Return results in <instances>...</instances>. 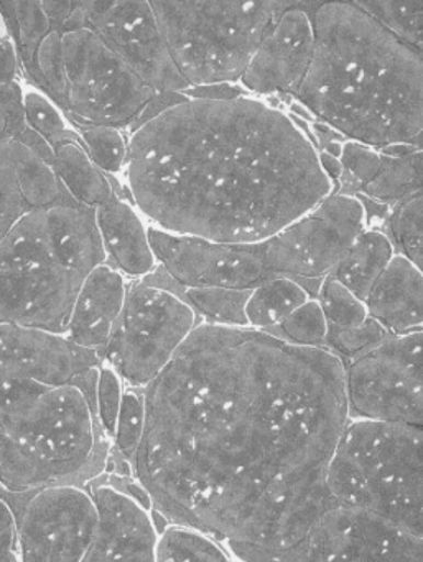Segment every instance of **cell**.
<instances>
[{
	"label": "cell",
	"mask_w": 423,
	"mask_h": 562,
	"mask_svg": "<svg viewBox=\"0 0 423 562\" xmlns=\"http://www.w3.org/2000/svg\"><path fill=\"white\" fill-rule=\"evenodd\" d=\"M144 403L133 467L160 515L245 562H307L350 423L336 355L199 322Z\"/></svg>",
	"instance_id": "6da1fadb"
},
{
	"label": "cell",
	"mask_w": 423,
	"mask_h": 562,
	"mask_svg": "<svg viewBox=\"0 0 423 562\" xmlns=\"http://www.w3.org/2000/svg\"><path fill=\"white\" fill-rule=\"evenodd\" d=\"M127 139V196L173 235L261 245L336 193L297 117L251 94L186 98Z\"/></svg>",
	"instance_id": "7a4b0ae2"
},
{
	"label": "cell",
	"mask_w": 423,
	"mask_h": 562,
	"mask_svg": "<svg viewBox=\"0 0 423 562\" xmlns=\"http://www.w3.org/2000/svg\"><path fill=\"white\" fill-rule=\"evenodd\" d=\"M313 58L295 100L343 139L422 147V52L354 2L311 4Z\"/></svg>",
	"instance_id": "3957f363"
},
{
	"label": "cell",
	"mask_w": 423,
	"mask_h": 562,
	"mask_svg": "<svg viewBox=\"0 0 423 562\" xmlns=\"http://www.w3.org/2000/svg\"><path fill=\"white\" fill-rule=\"evenodd\" d=\"M111 442L75 384L0 381V492L93 483L110 465Z\"/></svg>",
	"instance_id": "277c9868"
},
{
	"label": "cell",
	"mask_w": 423,
	"mask_h": 562,
	"mask_svg": "<svg viewBox=\"0 0 423 562\" xmlns=\"http://www.w3.org/2000/svg\"><path fill=\"white\" fill-rule=\"evenodd\" d=\"M104 262L94 210H32L0 239V322L65 335L81 284Z\"/></svg>",
	"instance_id": "5b68a950"
},
{
	"label": "cell",
	"mask_w": 423,
	"mask_h": 562,
	"mask_svg": "<svg viewBox=\"0 0 423 562\" xmlns=\"http://www.w3.org/2000/svg\"><path fill=\"white\" fill-rule=\"evenodd\" d=\"M327 490L331 505L369 509L422 536V427L350 419Z\"/></svg>",
	"instance_id": "8992f818"
},
{
	"label": "cell",
	"mask_w": 423,
	"mask_h": 562,
	"mask_svg": "<svg viewBox=\"0 0 423 562\" xmlns=\"http://www.w3.org/2000/svg\"><path fill=\"white\" fill-rule=\"evenodd\" d=\"M291 2H150L190 88L236 85L274 19Z\"/></svg>",
	"instance_id": "52a82bcc"
},
{
	"label": "cell",
	"mask_w": 423,
	"mask_h": 562,
	"mask_svg": "<svg viewBox=\"0 0 423 562\" xmlns=\"http://www.w3.org/2000/svg\"><path fill=\"white\" fill-rule=\"evenodd\" d=\"M54 27V25H52ZM67 80L65 116L73 124L127 131L157 97L88 25H60Z\"/></svg>",
	"instance_id": "ba28073f"
},
{
	"label": "cell",
	"mask_w": 423,
	"mask_h": 562,
	"mask_svg": "<svg viewBox=\"0 0 423 562\" xmlns=\"http://www.w3.org/2000/svg\"><path fill=\"white\" fill-rule=\"evenodd\" d=\"M199 322L179 292L130 282L103 361L124 384L146 390L169 367Z\"/></svg>",
	"instance_id": "9c48e42d"
},
{
	"label": "cell",
	"mask_w": 423,
	"mask_h": 562,
	"mask_svg": "<svg viewBox=\"0 0 423 562\" xmlns=\"http://www.w3.org/2000/svg\"><path fill=\"white\" fill-rule=\"evenodd\" d=\"M369 226L367 205L356 195L333 193L311 212L258 246L268 276L301 282L317 297L351 243Z\"/></svg>",
	"instance_id": "30bf717a"
},
{
	"label": "cell",
	"mask_w": 423,
	"mask_h": 562,
	"mask_svg": "<svg viewBox=\"0 0 423 562\" xmlns=\"http://www.w3.org/2000/svg\"><path fill=\"white\" fill-rule=\"evenodd\" d=\"M344 387L350 419L422 427V331L392 335L344 363Z\"/></svg>",
	"instance_id": "8fae6325"
},
{
	"label": "cell",
	"mask_w": 423,
	"mask_h": 562,
	"mask_svg": "<svg viewBox=\"0 0 423 562\" xmlns=\"http://www.w3.org/2000/svg\"><path fill=\"white\" fill-rule=\"evenodd\" d=\"M0 496L14 513L19 561H84L98 525L96 505L87 486L0 492Z\"/></svg>",
	"instance_id": "7c38bea8"
},
{
	"label": "cell",
	"mask_w": 423,
	"mask_h": 562,
	"mask_svg": "<svg viewBox=\"0 0 423 562\" xmlns=\"http://www.w3.org/2000/svg\"><path fill=\"white\" fill-rule=\"evenodd\" d=\"M55 25H88L156 93L190 88L173 64L150 2H71Z\"/></svg>",
	"instance_id": "4fadbf2b"
},
{
	"label": "cell",
	"mask_w": 423,
	"mask_h": 562,
	"mask_svg": "<svg viewBox=\"0 0 423 562\" xmlns=\"http://www.w3.org/2000/svg\"><path fill=\"white\" fill-rule=\"evenodd\" d=\"M305 561L423 562V541L369 509L333 505L311 526Z\"/></svg>",
	"instance_id": "5bb4252c"
},
{
	"label": "cell",
	"mask_w": 423,
	"mask_h": 562,
	"mask_svg": "<svg viewBox=\"0 0 423 562\" xmlns=\"http://www.w3.org/2000/svg\"><path fill=\"white\" fill-rule=\"evenodd\" d=\"M160 268L185 291L198 288L254 289L271 278L255 245H225L173 235L149 225Z\"/></svg>",
	"instance_id": "9a60e30c"
},
{
	"label": "cell",
	"mask_w": 423,
	"mask_h": 562,
	"mask_svg": "<svg viewBox=\"0 0 423 562\" xmlns=\"http://www.w3.org/2000/svg\"><path fill=\"white\" fill-rule=\"evenodd\" d=\"M311 4L291 2L265 31L239 85L254 98H295L313 58Z\"/></svg>",
	"instance_id": "2e32d148"
},
{
	"label": "cell",
	"mask_w": 423,
	"mask_h": 562,
	"mask_svg": "<svg viewBox=\"0 0 423 562\" xmlns=\"http://www.w3.org/2000/svg\"><path fill=\"white\" fill-rule=\"evenodd\" d=\"M101 364L100 353L78 347L65 335L0 322V381L67 386Z\"/></svg>",
	"instance_id": "e0dca14e"
},
{
	"label": "cell",
	"mask_w": 423,
	"mask_h": 562,
	"mask_svg": "<svg viewBox=\"0 0 423 562\" xmlns=\"http://www.w3.org/2000/svg\"><path fill=\"white\" fill-rule=\"evenodd\" d=\"M90 493L98 525L83 562H157L159 535L149 509L110 482L94 480Z\"/></svg>",
	"instance_id": "ac0fdd59"
},
{
	"label": "cell",
	"mask_w": 423,
	"mask_h": 562,
	"mask_svg": "<svg viewBox=\"0 0 423 562\" xmlns=\"http://www.w3.org/2000/svg\"><path fill=\"white\" fill-rule=\"evenodd\" d=\"M75 203L54 170L19 143L0 108V239L35 209Z\"/></svg>",
	"instance_id": "d6986e66"
},
{
	"label": "cell",
	"mask_w": 423,
	"mask_h": 562,
	"mask_svg": "<svg viewBox=\"0 0 423 562\" xmlns=\"http://www.w3.org/2000/svg\"><path fill=\"white\" fill-rule=\"evenodd\" d=\"M129 284L110 262L94 268L75 297L65 337L103 357L126 304Z\"/></svg>",
	"instance_id": "ffe728a7"
},
{
	"label": "cell",
	"mask_w": 423,
	"mask_h": 562,
	"mask_svg": "<svg viewBox=\"0 0 423 562\" xmlns=\"http://www.w3.org/2000/svg\"><path fill=\"white\" fill-rule=\"evenodd\" d=\"M107 262L129 282L142 281L159 269L149 238V223L129 196L114 193L94 210Z\"/></svg>",
	"instance_id": "44dd1931"
},
{
	"label": "cell",
	"mask_w": 423,
	"mask_h": 562,
	"mask_svg": "<svg viewBox=\"0 0 423 562\" xmlns=\"http://www.w3.org/2000/svg\"><path fill=\"white\" fill-rule=\"evenodd\" d=\"M364 302L369 317L393 337L422 331V269L396 252Z\"/></svg>",
	"instance_id": "7402d4cb"
},
{
	"label": "cell",
	"mask_w": 423,
	"mask_h": 562,
	"mask_svg": "<svg viewBox=\"0 0 423 562\" xmlns=\"http://www.w3.org/2000/svg\"><path fill=\"white\" fill-rule=\"evenodd\" d=\"M396 252V246L386 232L367 226L354 238L330 276L361 301H366Z\"/></svg>",
	"instance_id": "603a6c76"
},
{
	"label": "cell",
	"mask_w": 423,
	"mask_h": 562,
	"mask_svg": "<svg viewBox=\"0 0 423 562\" xmlns=\"http://www.w3.org/2000/svg\"><path fill=\"white\" fill-rule=\"evenodd\" d=\"M52 150H54L52 170L78 205L96 210L116 193L113 180L94 166L80 137L55 144Z\"/></svg>",
	"instance_id": "cb8c5ba5"
},
{
	"label": "cell",
	"mask_w": 423,
	"mask_h": 562,
	"mask_svg": "<svg viewBox=\"0 0 423 562\" xmlns=\"http://www.w3.org/2000/svg\"><path fill=\"white\" fill-rule=\"evenodd\" d=\"M422 192V149L403 154H380L376 176L357 192L363 202L392 210L409 196Z\"/></svg>",
	"instance_id": "d4e9b609"
},
{
	"label": "cell",
	"mask_w": 423,
	"mask_h": 562,
	"mask_svg": "<svg viewBox=\"0 0 423 562\" xmlns=\"http://www.w3.org/2000/svg\"><path fill=\"white\" fill-rule=\"evenodd\" d=\"M311 295L301 282L285 276H272L251 291L245 305L248 325L255 330L272 331Z\"/></svg>",
	"instance_id": "484cf974"
},
{
	"label": "cell",
	"mask_w": 423,
	"mask_h": 562,
	"mask_svg": "<svg viewBox=\"0 0 423 562\" xmlns=\"http://www.w3.org/2000/svg\"><path fill=\"white\" fill-rule=\"evenodd\" d=\"M252 289H185L183 299L199 321L221 327H249L245 305Z\"/></svg>",
	"instance_id": "4316f807"
},
{
	"label": "cell",
	"mask_w": 423,
	"mask_h": 562,
	"mask_svg": "<svg viewBox=\"0 0 423 562\" xmlns=\"http://www.w3.org/2000/svg\"><path fill=\"white\" fill-rule=\"evenodd\" d=\"M354 4L393 37L422 52L423 8L420 2L370 0V2H354Z\"/></svg>",
	"instance_id": "83f0119b"
},
{
	"label": "cell",
	"mask_w": 423,
	"mask_h": 562,
	"mask_svg": "<svg viewBox=\"0 0 423 562\" xmlns=\"http://www.w3.org/2000/svg\"><path fill=\"white\" fill-rule=\"evenodd\" d=\"M81 144L94 166L107 177H117L124 172L129 154L127 133L113 126H84L75 124Z\"/></svg>",
	"instance_id": "f1b7e54d"
},
{
	"label": "cell",
	"mask_w": 423,
	"mask_h": 562,
	"mask_svg": "<svg viewBox=\"0 0 423 562\" xmlns=\"http://www.w3.org/2000/svg\"><path fill=\"white\" fill-rule=\"evenodd\" d=\"M157 562H231V559L213 538L175 525L159 539Z\"/></svg>",
	"instance_id": "f546056e"
},
{
	"label": "cell",
	"mask_w": 423,
	"mask_h": 562,
	"mask_svg": "<svg viewBox=\"0 0 423 562\" xmlns=\"http://www.w3.org/2000/svg\"><path fill=\"white\" fill-rule=\"evenodd\" d=\"M389 228L396 251L422 269V192L390 210Z\"/></svg>",
	"instance_id": "4dcf8cb0"
},
{
	"label": "cell",
	"mask_w": 423,
	"mask_h": 562,
	"mask_svg": "<svg viewBox=\"0 0 423 562\" xmlns=\"http://www.w3.org/2000/svg\"><path fill=\"white\" fill-rule=\"evenodd\" d=\"M24 114L27 126L50 147L80 137L64 111L41 91L24 93Z\"/></svg>",
	"instance_id": "1f68e13d"
},
{
	"label": "cell",
	"mask_w": 423,
	"mask_h": 562,
	"mask_svg": "<svg viewBox=\"0 0 423 562\" xmlns=\"http://www.w3.org/2000/svg\"><path fill=\"white\" fill-rule=\"evenodd\" d=\"M328 328L330 325L321 311V305L317 299L311 297L294 314L288 315L272 334L298 347L327 348Z\"/></svg>",
	"instance_id": "d6a6232c"
},
{
	"label": "cell",
	"mask_w": 423,
	"mask_h": 562,
	"mask_svg": "<svg viewBox=\"0 0 423 562\" xmlns=\"http://www.w3.org/2000/svg\"><path fill=\"white\" fill-rule=\"evenodd\" d=\"M315 299L321 305L330 327H353L369 318L366 302L361 301L331 276L321 281Z\"/></svg>",
	"instance_id": "836d02e7"
},
{
	"label": "cell",
	"mask_w": 423,
	"mask_h": 562,
	"mask_svg": "<svg viewBox=\"0 0 423 562\" xmlns=\"http://www.w3.org/2000/svg\"><path fill=\"white\" fill-rule=\"evenodd\" d=\"M389 337L392 335L369 317L363 324L353 327L328 328L327 350L336 355L343 363H347L359 355L373 350Z\"/></svg>",
	"instance_id": "e575fe53"
},
{
	"label": "cell",
	"mask_w": 423,
	"mask_h": 562,
	"mask_svg": "<svg viewBox=\"0 0 423 562\" xmlns=\"http://www.w3.org/2000/svg\"><path fill=\"white\" fill-rule=\"evenodd\" d=\"M340 162L343 176L338 182L336 192L357 195V192L376 176L380 166V153L366 144L344 139L341 143Z\"/></svg>",
	"instance_id": "d590c367"
},
{
	"label": "cell",
	"mask_w": 423,
	"mask_h": 562,
	"mask_svg": "<svg viewBox=\"0 0 423 562\" xmlns=\"http://www.w3.org/2000/svg\"><path fill=\"white\" fill-rule=\"evenodd\" d=\"M146 426V403H144V390L127 387L124 390L123 403H121L119 417H117L116 432L113 442H116L121 459L134 462Z\"/></svg>",
	"instance_id": "8d00e7d4"
},
{
	"label": "cell",
	"mask_w": 423,
	"mask_h": 562,
	"mask_svg": "<svg viewBox=\"0 0 423 562\" xmlns=\"http://www.w3.org/2000/svg\"><path fill=\"white\" fill-rule=\"evenodd\" d=\"M123 396L124 381L110 364L103 361L100 373H98L96 409L98 419H100L104 432L111 440H113L114 432H116Z\"/></svg>",
	"instance_id": "74e56055"
},
{
	"label": "cell",
	"mask_w": 423,
	"mask_h": 562,
	"mask_svg": "<svg viewBox=\"0 0 423 562\" xmlns=\"http://www.w3.org/2000/svg\"><path fill=\"white\" fill-rule=\"evenodd\" d=\"M0 562H21L14 513L2 496H0Z\"/></svg>",
	"instance_id": "f35d334b"
},
{
	"label": "cell",
	"mask_w": 423,
	"mask_h": 562,
	"mask_svg": "<svg viewBox=\"0 0 423 562\" xmlns=\"http://www.w3.org/2000/svg\"><path fill=\"white\" fill-rule=\"evenodd\" d=\"M19 75H21V64H19L18 52L5 34L0 38V85L19 81Z\"/></svg>",
	"instance_id": "ab89813d"
},
{
	"label": "cell",
	"mask_w": 423,
	"mask_h": 562,
	"mask_svg": "<svg viewBox=\"0 0 423 562\" xmlns=\"http://www.w3.org/2000/svg\"><path fill=\"white\" fill-rule=\"evenodd\" d=\"M318 159H320L321 169L327 173L328 179L338 186L341 176H343V167H341L340 157L327 153V150L318 149Z\"/></svg>",
	"instance_id": "60d3db41"
},
{
	"label": "cell",
	"mask_w": 423,
	"mask_h": 562,
	"mask_svg": "<svg viewBox=\"0 0 423 562\" xmlns=\"http://www.w3.org/2000/svg\"><path fill=\"white\" fill-rule=\"evenodd\" d=\"M5 35V29L4 25H2V21H0V38L4 37Z\"/></svg>",
	"instance_id": "b9f144b4"
}]
</instances>
